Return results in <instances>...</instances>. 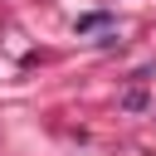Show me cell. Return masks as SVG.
<instances>
[{
    "label": "cell",
    "instance_id": "6da1fadb",
    "mask_svg": "<svg viewBox=\"0 0 156 156\" xmlns=\"http://www.w3.org/2000/svg\"><path fill=\"white\" fill-rule=\"evenodd\" d=\"M102 24H112V15H83V20H78V34H88V29H102Z\"/></svg>",
    "mask_w": 156,
    "mask_h": 156
}]
</instances>
